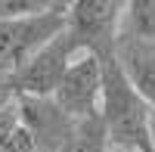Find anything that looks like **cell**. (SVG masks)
I'll return each mask as SVG.
<instances>
[{"label":"cell","instance_id":"obj_1","mask_svg":"<svg viewBox=\"0 0 155 152\" xmlns=\"http://www.w3.org/2000/svg\"><path fill=\"white\" fill-rule=\"evenodd\" d=\"M106 90H102V121L112 149L121 152H155L152 109L118 65V56L106 59Z\"/></svg>","mask_w":155,"mask_h":152},{"label":"cell","instance_id":"obj_2","mask_svg":"<svg viewBox=\"0 0 155 152\" xmlns=\"http://www.w3.org/2000/svg\"><path fill=\"white\" fill-rule=\"evenodd\" d=\"M68 28V3H50L31 16H0V71H19L34 53Z\"/></svg>","mask_w":155,"mask_h":152},{"label":"cell","instance_id":"obj_3","mask_svg":"<svg viewBox=\"0 0 155 152\" xmlns=\"http://www.w3.org/2000/svg\"><path fill=\"white\" fill-rule=\"evenodd\" d=\"M121 0H74L68 3V34L81 53L96 59H115L121 37V19H124Z\"/></svg>","mask_w":155,"mask_h":152},{"label":"cell","instance_id":"obj_4","mask_svg":"<svg viewBox=\"0 0 155 152\" xmlns=\"http://www.w3.org/2000/svg\"><path fill=\"white\" fill-rule=\"evenodd\" d=\"M78 56H81V50H78L74 37L65 28L56 41H50L41 53H34L19 71H12L9 81H12L19 96H53L59 90L62 78H65L68 65Z\"/></svg>","mask_w":155,"mask_h":152},{"label":"cell","instance_id":"obj_5","mask_svg":"<svg viewBox=\"0 0 155 152\" xmlns=\"http://www.w3.org/2000/svg\"><path fill=\"white\" fill-rule=\"evenodd\" d=\"M102 90H106V65H102V59L81 53L68 65L53 99L74 121H84V118L102 115Z\"/></svg>","mask_w":155,"mask_h":152},{"label":"cell","instance_id":"obj_6","mask_svg":"<svg viewBox=\"0 0 155 152\" xmlns=\"http://www.w3.org/2000/svg\"><path fill=\"white\" fill-rule=\"evenodd\" d=\"M16 106H19L22 127L28 131L34 146L41 152H62V146L68 143V137L78 124L68 112L53 96H19Z\"/></svg>","mask_w":155,"mask_h":152},{"label":"cell","instance_id":"obj_7","mask_svg":"<svg viewBox=\"0 0 155 152\" xmlns=\"http://www.w3.org/2000/svg\"><path fill=\"white\" fill-rule=\"evenodd\" d=\"M118 65L137 87V93L155 112V44L137 37H118Z\"/></svg>","mask_w":155,"mask_h":152},{"label":"cell","instance_id":"obj_8","mask_svg":"<svg viewBox=\"0 0 155 152\" xmlns=\"http://www.w3.org/2000/svg\"><path fill=\"white\" fill-rule=\"evenodd\" d=\"M62 152H112V140H109L102 115L78 121L71 137H68V143L62 146Z\"/></svg>","mask_w":155,"mask_h":152},{"label":"cell","instance_id":"obj_9","mask_svg":"<svg viewBox=\"0 0 155 152\" xmlns=\"http://www.w3.org/2000/svg\"><path fill=\"white\" fill-rule=\"evenodd\" d=\"M121 37H137V41L155 44V0H130L124 6Z\"/></svg>","mask_w":155,"mask_h":152},{"label":"cell","instance_id":"obj_10","mask_svg":"<svg viewBox=\"0 0 155 152\" xmlns=\"http://www.w3.org/2000/svg\"><path fill=\"white\" fill-rule=\"evenodd\" d=\"M22 131V118H19V106L12 103L6 109H0V149H3L12 137Z\"/></svg>","mask_w":155,"mask_h":152},{"label":"cell","instance_id":"obj_11","mask_svg":"<svg viewBox=\"0 0 155 152\" xmlns=\"http://www.w3.org/2000/svg\"><path fill=\"white\" fill-rule=\"evenodd\" d=\"M0 152H41V149H37L34 146V140H31V137H28V131H19L16 137H12V140L3 146V149H0Z\"/></svg>","mask_w":155,"mask_h":152},{"label":"cell","instance_id":"obj_12","mask_svg":"<svg viewBox=\"0 0 155 152\" xmlns=\"http://www.w3.org/2000/svg\"><path fill=\"white\" fill-rule=\"evenodd\" d=\"M16 99H19V93H16V87H12V81H9V74H0V109L12 106Z\"/></svg>","mask_w":155,"mask_h":152},{"label":"cell","instance_id":"obj_13","mask_svg":"<svg viewBox=\"0 0 155 152\" xmlns=\"http://www.w3.org/2000/svg\"><path fill=\"white\" fill-rule=\"evenodd\" d=\"M112 152H121V149H112Z\"/></svg>","mask_w":155,"mask_h":152},{"label":"cell","instance_id":"obj_14","mask_svg":"<svg viewBox=\"0 0 155 152\" xmlns=\"http://www.w3.org/2000/svg\"><path fill=\"white\" fill-rule=\"evenodd\" d=\"M0 74H3V71H0Z\"/></svg>","mask_w":155,"mask_h":152}]
</instances>
